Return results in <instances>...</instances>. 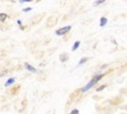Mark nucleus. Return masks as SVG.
Returning <instances> with one entry per match:
<instances>
[{
	"label": "nucleus",
	"instance_id": "f257e3e1",
	"mask_svg": "<svg viewBox=\"0 0 127 114\" xmlns=\"http://www.w3.org/2000/svg\"><path fill=\"white\" fill-rule=\"evenodd\" d=\"M103 76H104L103 73H101V74H97V75L93 76V77H92V78H91V79H90V80H89V81H88V82L81 88V92H86L87 90H89V89H90L92 86H94V85H95V84H96V83H97Z\"/></svg>",
	"mask_w": 127,
	"mask_h": 114
},
{
	"label": "nucleus",
	"instance_id": "f03ea898",
	"mask_svg": "<svg viewBox=\"0 0 127 114\" xmlns=\"http://www.w3.org/2000/svg\"><path fill=\"white\" fill-rule=\"evenodd\" d=\"M70 29H71V26L63 27V28H61V29H59V30L56 31V35H58V36H64V35H65L67 32H69Z\"/></svg>",
	"mask_w": 127,
	"mask_h": 114
},
{
	"label": "nucleus",
	"instance_id": "7ed1b4c3",
	"mask_svg": "<svg viewBox=\"0 0 127 114\" xmlns=\"http://www.w3.org/2000/svg\"><path fill=\"white\" fill-rule=\"evenodd\" d=\"M24 66H25V68H26L27 70H29L30 72H33V73L37 72V69H36L32 64H30V63H28V62H25V63H24Z\"/></svg>",
	"mask_w": 127,
	"mask_h": 114
},
{
	"label": "nucleus",
	"instance_id": "20e7f679",
	"mask_svg": "<svg viewBox=\"0 0 127 114\" xmlns=\"http://www.w3.org/2000/svg\"><path fill=\"white\" fill-rule=\"evenodd\" d=\"M67 59H68V55H67L66 53H63V54L60 55V60H61L62 62H64V61H66Z\"/></svg>",
	"mask_w": 127,
	"mask_h": 114
},
{
	"label": "nucleus",
	"instance_id": "39448f33",
	"mask_svg": "<svg viewBox=\"0 0 127 114\" xmlns=\"http://www.w3.org/2000/svg\"><path fill=\"white\" fill-rule=\"evenodd\" d=\"M14 82H15V78H14V77H10V78H8L7 81L5 82V86H6V87H7V86H10V85H12Z\"/></svg>",
	"mask_w": 127,
	"mask_h": 114
},
{
	"label": "nucleus",
	"instance_id": "423d86ee",
	"mask_svg": "<svg viewBox=\"0 0 127 114\" xmlns=\"http://www.w3.org/2000/svg\"><path fill=\"white\" fill-rule=\"evenodd\" d=\"M106 24H107V19L105 17H101L100 18V21H99V26L100 27H104Z\"/></svg>",
	"mask_w": 127,
	"mask_h": 114
},
{
	"label": "nucleus",
	"instance_id": "0eeeda50",
	"mask_svg": "<svg viewBox=\"0 0 127 114\" xmlns=\"http://www.w3.org/2000/svg\"><path fill=\"white\" fill-rule=\"evenodd\" d=\"M79 45H80V41H76V42H74V44H73V46H72V48H71V51L74 52L75 50H77L78 47H79Z\"/></svg>",
	"mask_w": 127,
	"mask_h": 114
},
{
	"label": "nucleus",
	"instance_id": "6e6552de",
	"mask_svg": "<svg viewBox=\"0 0 127 114\" xmlns=\"http://www.w3.org/2000/svg\"><path fill=\"white\" fill-rule=\"evenodd\" d=\"M104 2H105V0H95L94 3H93V6L96 7V6H98V5H100V4L104 3Z\"/></svg>",
	"mask_w": 127,
	"mask_h": 114
},
{
	"label": "nucleus",
	"instance_id": "1a4fd4ad",
	"mask_svg": "<svg viewBox=\"0 0 127 114\" xmlns=\"http://www.w3.org/2000/svg\"><path fill=\"white\" fill-rule=\"evenodd\" d=\"M6 19H7V14H5V13H0V21H1V22H4Z\"/></svg>",
	"mask_w": 127,
	"mask_h": 114
},
{
	"label": "nucleus",
	"instance_id": "9d476101",
	"mask_svg": "<svg viewBox=\"0 0 127 114\" xmlns=\"http://www.w3.org/2000/svg\"><path fill=\"white\" fill-rule=\"evenodd\" d=\"M106 86H107L106 84H102V85H100L99 87H97V88H96V91H97V92H98V91H101V90H103Z\"/></svg>",
	"mask_w": 127,
	"mask_h": 114
},
{
	"label": "nucleus",
	"instance_id": "9b49d317",
	"mask_svg": "<svg viewBox=\"0 0 127 114\" xmlns=\"http://www.w3.org/2000/svg\"><path fill=\"white\" fill-rule=\"evenodd\" d=\"M87 59H88V57H82V58L80 59V61L78 62V65H81V64H82V63H84Z\"/></svg>",
	"mask_w": 127,
	"mask_h": 114
},
{
	"label": "nucleus",
	"instance_id": "f8f14e48",
	"mask_svg": "<svg viewBox=\"0 0 127 114\" xmlns=\"http://www.w3.org/2000/svg\"><path fill=\"white\" fill-rule=\"evenodd\" d=\"M78 113H79V111H78V109H76V108L72 109V110L69 112V114H78Z\"/></svg>",
	"mask_w": 127,
	"mask_h": 114
},
{
	"label": "nucleus",
	"instance_id": "ddd939ff",
	"mask_svg": "<svg viewBox=\"0 0 127 114\" xmlns=\"http://www.w3.org/2000/svg\"><path fill=\"white\" fill-rule=\"evenodd\" d=\"M31 10H32L31 7H27V8H24V9H23V12H29V11H31Z\"/></svg>",
	"mask_w": 127,
	"mask_h": 114
},
{
	"label": "nucleus",
	"instance_id": "4468645a",
	"mask_svg": "<svg viewBox=\"0 0 127 114\" xmlns=\"http://www.w3.org/2000/svg\"><path fill=\"white\" fill-rule=\"evenodd\" d=\"M31 1H33V0H19V2H20V3H24V2H31Z\"/></svg>",
	"mask_w": 127,
	"mask_h": 114
},
{
	"label": "nucleus",
	"instance_id": "2eb2a0df",
	"mask_svg": "<svg viewBox=\"0 0 127 114\" xmlns=\"http://www.w3.org/2000/svg\"><path fill=\"white\" fill-rule=\"evenodd\" d=\"M17 23H18V24H19V25H21V24H22V22H21V21H20V20H18V21H17Z\"/></svg>",
	"mask_w": 127,
	"mask_h": 114
}]
</instances>
